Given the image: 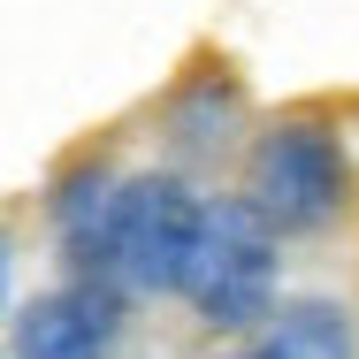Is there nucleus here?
<instances>
[{
  "instance_id": "nucleus-3",
  "label": "nucleus",
  "mask_w": 359,
  "mask_h": 359,
  "mask_svg": "<svg viewBox=\"0 0 359 359\" xmlns=\"http://www.w3.org/2000/svg\"><path fill=\"white\" fill-rule=\"evenodd\" d=\"M344 207V153L321 123H283L252 153V215L276 229H321Z\"/></svg>"
},
{
  "instance_id": "nucleus-6",
  "label": "nucleus",
  "mask_w": 359,
  "mask_h": 359,
  "mask_svg": "<svg viewBox=\"0 0 359 359\" xmlns=\"http://www.w3.org/2000/svg\"><path fill=\"white\" fill-rule=\"evenodd\" d=\"M107 215H115V184L107 176H69L62 184V237H69V252H84V260H100L107 252Z\"/></svg>"
},
{
  "instance_id": "nucleus-7",
  "label": "nucleus",
  "mask_w": 359,
  "mask_h": 359,
  "mask_svg": "<svg viewBox=\"0 0 359 359\" xmlns=\"http://www.w3.org/2000/svg\"><path fill=\"white\" fill-rule=\"evenodd\" d=\"M0 283H8V260H0Z\"/></svg>"
},
{
  "instance_id": "nucleus-5",
  "label": "nucleus",
  "mask_w": 359,
  "mask_h": 359,
  "mask_svg": "<svg viewBox=\"0 0 359 359\" xmlns=\"http://www.w3.org/2000/svg\"><path fill=\"white\" fill-rule=\"evenodd\" d=\"M252 359H352V329L337 306H298Z\"/></svg>"
},
{
  "instance_id": "nucleus-4",
  "label": "nucleus",
  "mask_w": 359,
  "mask_h": 359,
  "mask_svg": "<svg viewBox=\"0 0 359 359\" xmlns=\"http://www.w3.org/2000/svg\"><path fill=\"white\" fill-rule=\"evenodd\" d=\"M115 321H123L115 290H100V283H69V290L39 298V306L15 321V359H107V344H115Z\"/></svg>"
},
{
  "instance_id": "nucleus-2",
  "label": "nucleus",
  "mask_w": 359,
  "mask_h": 359,
  "mask_svg": "<svg viewBox=\"0 0 359 359\" xmlns=\"http://www.w3.org/2000/svg\"><path fill=\"white\" fill-rule=\"evenodd\" d=\"M199 222H207V207H199L176 176H130V184L115 191L107 252H100V260L130 290H168V283H184V268H191Z\"/></svg>"
},
{
  "instance_id": "nucleus-1",
  "label": "nucleus",
  "mask_w": 359,
  "mask_h": 359,
  "mask_svg": "<svg viewBox=\"0 0 359 359\" xmlns=\"http://www.w3.org/2000/svg\"><path fill=\"white\" fill-rule=\"evenodd\" d=\"M184 298L215 321V329H237L268 306L276 290V237L268 222L252 215V199H222L199 222V245H191V268H184Z\"/></svg>"
}]
</instances>
